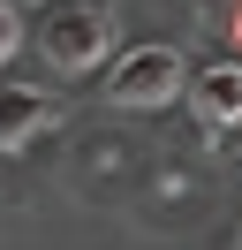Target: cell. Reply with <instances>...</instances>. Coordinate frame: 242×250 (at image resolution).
<instances>
[{
  "label": "cell",
  "mask_w": 242,
  "mask_h": 250,
  "mask_svg": "<svg viewBox=\"0 0 242 250\" xmlns=\"http://www.w3.org/2000/svg\"><path fill=\"white\" fill-rule=\"evenodd\" d=\"M182 99H189V114H197L204 129H235V122H242V61L197 68V76L182 83Z\"/></svg>",
  "instance_id": "3"
},
{
  "label": "cell",
  "mask_w": 242,
  "mask_h": 250,
  "mask_svg": "<svg viewBox=\"0 0 242 250\" xmlns=\"http://www.w3.org/2000/svg\"><path fill=\"white\" fill-rule=\"evenodd\" d=\"M227 31H235V46H242V0H227Z\"/></svg>",
  "instance_id": "6"
},
{
  "label": "cell",
  "mask_w": 242,
  "mask_h": 250,
  "mask_svg": "<svg viewBox=\"0 0 242 250\" xmlns=\"http://www.w3.org/2000/svg\"><path fill=\"white\" fill-rule=\"evenodd\" d=\"M182 83H189V61H182L174 46H129L114 68H106V106H121V114H151V106H174L182 99Z\"/></svg>",
  "instance_id": "2"
},
{
  "label": "cell",
  "mask_w": 242,
  "mask_h": 250,
  "mask_svg": "<svg viewBox=\"0 0 242 250\" xmlns=\"http://www.w3.org/2000/svg\"><path fill=\"white\" fill-rule=\"evenodd\" d=\"M204 8H227V0H204Z\"/></svg>",
  "instance_id": "7"
},
{
  "label": "cell",
  "mask_w": 242,
  "mask_h": 250,
  "mask_svg": "<svg viewBox=\"0 0 242 250\" xmlns=\"http://www.w3.org/2000/svg\"><path fill=\"white\" fill-rule=\"evenodd\" d=\"M38 46H45V61L68 68V76L99 68L106 46H114V0H45L38 8Z\"/></svg>",
  "instance_id": "1"
},
{
  "label": "cell",
  "mask_w": 242,
  "mask_h": 250,
  "mask_svg": "<svg viewBox=\"0 0 242 250\" xmlns=\"http://www.w3.org/2000/svg\"><path fill=\"white\" fill-rule=\"evenodd\" d=\"M15 46H23V16H15V0H0V68L15 61Z\"/></svg>",
  "instance_id": "5"
},
{
  "label": "cell",
  "mask_w": 242,
  "mask_h": 250,
  "mask_svg": "<svg viewBox=\"0 0 242 250\" xmlns=\"http://www.w3.org/2000/svg\"><path fill=\"white\" fill-rule=\"evenodd\" d=\"M45 122H53V99H45V91H30V83H0V152L30 144Z\"/></svg>",
  "instance_id": "4"
}]
</instances>
